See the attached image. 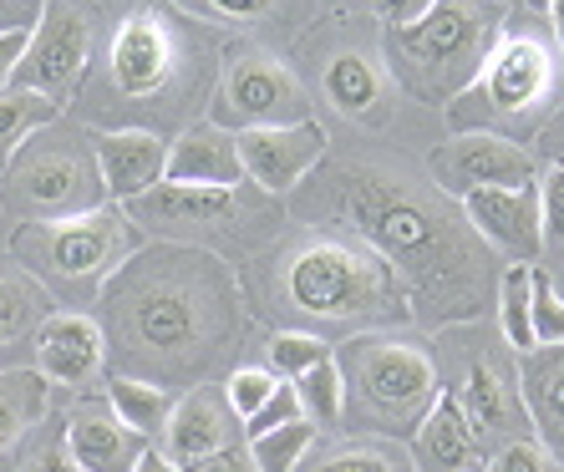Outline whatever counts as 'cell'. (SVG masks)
I'll use <instances>...</instances> for the list:
<instances>
[{"label":"cell","instance_id":"obj_44","mask_svg":"<svg viewBox=\"0 0 564 472\" xmlns=\"http://www.w3.org/2000/svg\"><path fill=\"white\" fill-rule=\"evenodd\" d=\"M46 0H0V31H31Z\"/></svg>","mask_w":564,"mask_h":472},{"label":"cell","instance_id":"obj_9","mask_svg":"<svg viewBox=\"0 0 564 472\" xmlns=\"http://www.w3.org/2000/svg\"><path fill=\"white\" fill-rule=\"evenodd\" d=\"M112 204L97 173L93 132L77 118H56L31 132L15 157L0 168V219L6 223H41L72 219V213Z\"/></svg>","mask_w":564,"mask_h":472},{"label":"cell","instance_id":"obj_11","mask_svg":"<svg viewBox=\"0 0 564 472\" xmlns=\"http://www.w3.org/2000/svg\"><path fill=\"white\" fill-rule=\"evenodd\" d=\"M305 118H311V92H305V81L295 77V66L285 56L264 52V46L224 52L204 122H214L224 132H250V128H290V122Z\"/></svg>","mask_w":564,"mask_h":472},{"label":"cell","instance_id":"obj_14","mask_svg":"<svg viewBox=\"0 0 564 472\" xmlns=\"http://www.w3.org/2000/svg\"><path fill=\"white\" fill-rule=\"evenodd\" d=\"M453 396H458L463 421H468V432H473V442H478L484 458H494L499 447L519 442V437H534L529 411H524V396H519V371H509L499 355H478V361H468L463 386Z\"/></svg>","mask_w":564,"mask_h":472},{"label":"cell","instance_id":"obj_25","mask_svg":"<svg viewBox=\"0 0 564 472\" xmlns=\"http://www.w3.org/2000/svg\"><path fill=\"white\" fill-rule=\"evenodd\" d=\"M519 396L529 427L564 462V345H534L519 361Z\"/></svg>","mask_w":564,"mask_h":472},{"label":"cell","instance_id":"obj_26","mask_svg":"<svg viewBox=\"0 0 564 472\" xmlns=\"http://www.w3.org/2000/svg\"><path fill=\"white\" fill-rule=\"evenodd\" d=\"M52 417V386L36 366L0 371V458H15L26 437Z\"/></svg>","mask_w":564,"mask_h":472},{"label":"cell","instance_id":"obj_17","mask_svg":"<svg viewBox=\"0 0 564 472\" xmlns=\"http://www.w3.org/2000/svg\"><path fill=\"white\" fill-rule=\"evenodd\" d=\"M62 437H66V452L77 458L82 472H132L138 458H143L153 442H143L138 432H128L118 421V411L107 407L102 392H82L66 402L62 411Z\"/></svg>","mask_w":564,"mask_h":472},{"label":"cell","instance_id":"obj_46","mask_svg":"<svg viewBox=\"0 0 564 472\" xmlns=\"http://www.w3.org/2000/svg\"><path fill=\"white\" fill-rule=\"evenodd\" d=\"M544 15H550V26H554V46L564 52V0H550V6H544Z\"/></svg>","mask_w":564,"mask_h":472},{"label":"cell","instance_id":"obj_30","mask_svg":"<svg viewBox=\"0 0 564 472\" xmlns=\"http://www.w3.org/2000/svg\"><path fill=\"white\" fill-rule=\"evenodd\" d=\"M301 472H417V468H412V458L397 442H381V437H351V442L321 452V458Z\"/></svg>","mask_w":564,"mask_h":472},{"label":"cell","instance_id":"obj_43","mask_svg":"<svg viewBox=\"0 0 564 472\" xmlns=\"http://www.w3.org/2000/svg\"><path fill=\"white\" fill-rule=\"evenodd\" d=\"M26 41H31V31H0V87H11L15 66L26 56Z\"/></svg>","mask_w":564,"mask_h":472},{"label":"cell","instance_id":"obj_32","mask_svg":"<svg viewBox=\"0 0 564 472\" xmlns=\"http://www.w3.org/2000/svg\"><path fill=\"white\" fill-rule=\"evenodd\" d=\"M529 289H534V264H503L499 275V330L509 351H534V330H529Z\"/></svg>","mask_w":564,"mask_h":472},{"label":"cell","instance_id":"obj_34","mask_svg":"<svg viewBox=\"0 0 564 472\" xmlns=\"http://www.w3.org/2000/svg\"><path fill=\"white\" fill-rule=\"evenodd\" d=\"M330 351H336V345H326L321 336H305V330H275V336L264 341V366L275 371L280 381H295L311 366L330 361Z\"/></svg>","mask_w":564,"mask_h":472},{"label":"cell","instance_id":"obj_27","mask_svg":"<svg viewBox=\"0 0 564 472\" xmlns=\"http://www.w3.org/2000/svg\"><path fill=\"white\" fill-rule=\"evenodd\" d=\"M102 396H107V407L118 411L122 427L138 432L143 442L163 437V427H169V417H173V402H178V396L153 386V381H132V376H107Z\"/></svg>","mask_w":564,"mask_h":472},{"label":"cell","instance_id":"obj_18","mask_svg":"<svg viewBox=\"0 0 564 472\" xmlns=\"http://www.w3.org/2000/svg\"><path fill=\"white\" fill-rule=\"evenodd\" d=\"M235 442H245L235 407H229V396H224L219 381H204V386H194V392H184L173 402V417L153 447L173 468H188V462L209 458V452L235 447Z\"/></svg>","mask_w":564,"mask_h":472},{"label":"cell","instance_id":"obj_31","mask_svg":"<svg viewBox=\"0 0 564 472\" xmlns=\"http://www.w3.org/2000/svg\"><path fill=\"white\" fill-rule=\"evenodd\" d=\"M315 442H321V427H315L311 417L301 421H285V427H275V432H264L250 442V458L260 472H301L305 458L315 452Z\"/></svg>","mask_w":564,"mask_h":472},{"label":"cell","instance_id":"obj_38","mask_svg":"<svg viewBox=\"0 0 564 472\" xmlns=\"http://www.w3.org/2000/svg\"><path fill=\"white\" fill-rule=\"evenodd\" d=\"M478 472H564V462L554 458L539 437H519V442L499 447L494 458H484V468Z\"/></svg>","mask_w":564,"mask_h":472},{"label":"cell","instance_id":"obj_5","mask_svg":"<svg viewBox=\"0 0 564 472\" xmlns=\"http://www.w3.org/2000/svg\"><path fill=\"white\" fill-rule=\"evenodd\" d=\"M341 371V427L356 437L408 442L443 392V371L427 341L371 330L330 351Z\"/></svg>","mask_w":564,"mask_h":472},{"label":"cell","instance_id":"obj_12","mask_svg":"<svg viewBox=\"0 0 564 472\" xmlns=\"http://www.w3.org/2000/svg\"><path fill=\"white\" fill-rule=\"evenodd\" d=\"M97 52V0H46L31 26L26 56L15 66L11 87L52 97L56 107L77 97Z\"/></svg>","mask_w":564,"mask_h":472},{"label":"cell","instance_id":"obj_29","mask_svg":"<svg viewBox=\"0 0 564 472\" xmlns=\"http://www.w3.org/2000/svg\"><path fill=\"white\" fill-rule=\"evenodd\" d=\"M62 118V107L52 97L26 92V87H0V168L15 157V147L26 143L31 132Z\"/></svg>","mask_w":564,"mask_h":472},{"label":"cell","instance_id":"obj_21","mask_svg":"<svg viewBox=\"0 0 564 472\" xmlns=\"http://www.w3.org/2000/svg\"><path fill=\"white\" fill-rule=\"evenodd\" d=\"M93 153L112 204H128V198L158 188L169 168V143L153 132H93Z\"/></svg>","mask_w":564,"mask_h":472},{"label":"cell","instance_id":"obj_20","mask_svg":"<svg viewBox=\"0 0 564 472\" xmlns=\"http://www.w3.org/2000/svg\"><path fill=\"white\" fill-rule=\"evenodd\" d=\"M321 87H326V102L361 128H381L392 118V77H387V62L367 46H346V52L326 56Z\"/></svg>","mask_w":564,"mask_h":472},{"label":"cell","instance_id":"obj_22","mask_svg":"<svg viewBox=\"0 0 564 472\" xmlns=\"http://www.w3.org/2000/svg\"><path fill=\"white\" fill-rule=\"evenodd\" d=\"M52 310H56L52 295L6 254V260H0V371L31 366L36 330Z\"/></svg>","mask_w":564,"mask_h":472},{"label":"cell","instance_id":"obj_19","mask_svg":"<svg viewBox=\"0 0 564 472\" xmlns=\"http://www.w3.org/2000/svg\"><path fill=\"white\" fill-rule=\"evenodd\" d=\"M463 219L478 229L488 250L513 254V264H529L544 250V229H539V188H478L458 198Z\"/></svg>","mask_w":564,"mask_h":472},{"label":"cell","instance_id":"obj_42","mask_svg":"<svg viewBox=\"0 0 564 472\" xmlns=\"http://www.w3.org/2000/svg\"><path fill=\"white\" fill-rule=\"evenodd\" d=\"M433 0H371V11L387 21V26H412L417 15H427Z\"/></svg>","mask_w":564,"mask_h":472},{"label":"cell","instance_id":"obj_16","mask_svg":"<svg viewBox=\"0 0 564 472\" xmlns=\"http://www.w3.org/2000/svg\"><path fill=\"white\" fill-rule=\"evenodd\" d=\"M31 366L52 392H93L107 376V341L93 310H52L36 330Z\"/></svg>","mask_w":564,"mask_h":472},{"label":"cell","instance_id":"obj_23","mask_svg":"<svg viewBox=\"0 0 564 472\" xmlns=\"http://www.w3.org/2000/svg\"><path fill=\"white\" fill-rule=\"evenodd\" d=\"M163 184H245V163H239V143L235 132L214 128V122H194L169 143V168Z\"/></svg>","mask_w":564,"mask_h":472},{"label":"cell","instance_id":"obj_36","mask_svg":"<svg viewBox=\"0 0 564 472\" xmlns=\"http://www.w3.org/2000/svg\"><path fill=\"white\" fill-rule=\"evenodd\" d=\"M529 330L534 345H564V300L544 270H534V289H529Z\"/></svg>","mask_w":564,"mask_h":472},{"label":"cell","instance_id":"obj_13","mask_svg":"<svg viewBox=\"0 0 564 472\" xmlns=\"http://www.w3.org/2000/svg\"><path fill=\"white\" fill-rule=\"evenodd\" d=\"M433 188L447 198H468L478 188H539V163L519 138L499 132H458L427 153Z\"/></svg>","mask_w":564,"mask_h":472},{"label":"cell","instance_id":"obj_8","mask_svg":"<svg viewBox=\"0 0 564 472\" xmlns=\"http://www.w3.org/2000/svg\"><path fill=\"white\" fill-rule=\"evenodd\" d=\"M503 11L494 0H433L412 26H387V77L422 107H447L463 97L503 36Z\"/></svg>","mask_w":564,"mask_h":472},{"label":"cell","instance_id":"obj_40","mask_svg":"<svg viewBox=\"0 0 564 472\" xmlns=\"http://www.w3.org/2000/svg\"><path fill=\"white\" fill-rule=\"evenodd\" d=\"M539 229H544V244H564V163H554L539 178Z\"/></svg>","mask_w":564,"mask_h":472},{"label":"cell","instance_id":"obj_24","mask_svg":"<svg viewBox=\"0 0 564 472\" xmlns=\"http://www.w3.org/2000/svg\"><path fill=\"white\" fill-rule=\"evenodd\" d=\"M408 458L417 472H478L484 468V452L473 442L468 421H463V407L453 392H437L433 411L422 417V427L408 437Z\"/></svg>","mask_w":564,"mask_h":472},{"label":"cell","instance_id":"obj_7","mask_svg":"<svg viewBox=\"0 0 564 472\" xmlns=\"http://www.w3.org/2000/svg\"><path fill=\"white\" fill-rule=\"evenodd\" d=\"M143 229L128 219L122 204L72 213V219H41L11 229V260L52 295L56 310H87L102 285L143 250Z\"/></svg>","mask_w":564,"mask_h":472},{"label":"cell","instance_id":"obj_10","mask_svg":"<svg viewBox=\"0 0 564 472\" xmlns=\"http://www.w3.org/2000/svg\"><path fill=\"white\" fill-rule=\"evenodd\" d=\"M554 97H560V62L554 46L534 31H503L494 41L488 62L463 97L447 102V118L458 132H529L550 118Z\"/></svg>","mask_w":564,"mask_h":472},{"label":"cell","instance_id":"obj_45","mask_svg":"<svg viewBox=\"0 0 564 472\" xmlns=\"http://www.w3.org/2000/svg\"><path fill=\"white\" fill-rule=\"evenodd\" d=\"M132 472H178V468H173V462L163 458L158 447H148V452H143V458H138V468H132Z\"/></svg>","mask_w":564,"mask_h":472},{"label":"cell","instance_id":"obj_3","mask_svg":"<svg viewBox=\"0 0 564 472\" xmlns=\"http://www.w3.org/2000/svg\"><path fill=\"white\" fill-rule=\"evenodd\" d=\"M224 66L219 26L173 0H97V52L77 87L87 132H153L173 143L209 112Z\"/></svg>","mask_w":564,"mask_h":472},{"label":"cell","instance_id":"obj_41","mask_svg":"<svg viewBox=\"0 0 564 472\" xmlns=\"http://www.w3.org/2000/svg\"><path fill=\"white\" fill-rule=\"evenodd\" d=\"M178 472H260L250 458V442H235V447H219V452H209V458L188 462V468Z\"/></svg>","mask_w":564,"mask_h":472},{"label":"cell","instance_id":"obj_4","mask_svg":"<svg viewBox=\"0 0 564 472\" xmlns=\"http://www.w3.org/2000/svg\"><path fill=\"white\" fill-rule=\"evenodd\" d=\"M250 320L351 341L371 330L412 326V300L397 270L341 229H285L239 270Z\"/></svg>","mask_w":564,"mask_h":472},{"label":"cell","instance_id":"obj_15","mask_svg":"<svg viewBox=\"0 0 564 472\" xmlns=\"http://www.w3.org/2000/svg\"><path fill=\"white\" fill-rule=\"evenodd\" d=\"M239 143V163H245V178L254 188L275 198H290L295 188L311 178L321 163H326V128L315 118L305 122H290V128H250V132H235Z\"/></svg>","mask_w":564,"mask_h":472},{"label":"cell","instance_id":"obj_35","mask_svg":"<svg viewBox=\"0 0 564 472\" xmlns=\"http://www.w3.org/2000/svg\"><path fill=\"white\" fill-rule=\"evenodd\" d=\"M15 472H82L77 458L66 452L62 411H56V407H52V417H46L36 432L26 437V447L15 452Z\"/></svg>","mask_w":564,"mask_h":472},{"label":"cell","instance_id":"obj_47","mask_svg":"<svg viewBox=\"0 0 564 472\" xmlns=\"http://www.w3.org/2000/svg\"><path fill=\"white\" fill-rule=\"evenodd\" d=\"M0 472H15V458H0Z\"/></svg>","mask_w":564,"mask_h":472},{"label":"cell","instance_id":"obj_1","mask_svg":"<svg viewBox=\"0 0 564 472\" xmlns=\"http://www.w3.org/2000/svg\"><path fill=\"white\" fill-rule=\"evenodd\" d=\"M301 188H315V209L301 219L341 223V234L392 264L417 326H463L499 300L503 260L463 219L458 198L377 163H321Z\"/></svg>","mask_w":564,"mask_h":472},{"label":"cell","instance_id":"obj_6","mask_svg":"<svg viewBox=\"0 0 564 472\" xmlns=\"http://www.w3.org/2000/svg\"><path fill=\"white\" fill-rule=\"evenodd\" d=\"M143 239L194 244L219 260H254L290 229L285 198L254 188L250 178L229 188L214 184H158L122 204Z\"/></svg>","mask_w":564,"mask_h":472},{"label":"cell","instance_id":"obj_49","mask_svg":"<svg viewBox=\"0 0 564 472\" xmlns=\"http://www.w3.org/2000/svg\"><path fill=\"white\" fill-rule=\"evenodd\" d=\"M494 6H513V0H494Z\"/></svg>","mask_w":564,"mask_h":472},{"label":"cell","instance_id":"obj_39","mask_svg":"<svg viewBox=\"0 0 564 472\" xmlns=\"http://www.w3.org/2000/svg\"><path fill=\"white\" fill-rule=\"evenodd\" d=\"M305 411H301V396H295V386L290 381H280L275 392L260 402V411H250V417L239 421V432H245V442H254V437H264V432H275V427H285V421H301Z\"/></svg>","mask_w":564,"mask_h":472},{"label":"cell","instance_id":"obj_28","mask_svg":"<svg viewBox=\"0 0 564 472\" xmlns=\"http://www.w3.org/2000/svg\"><path fill=\"white\" fill-rule=\"evenodd\" d=\"M184 6L188 15L209 21V26H235V31H270L280 21H295L305 15V0H173Z\"/></svg>","mask_w":564,"mask_h":472},{"label":"cell","instance_id":"obj_37","mask_svg":"<svg viewBox=\"0 0 564 472\" xmlns=\"http://www.w3.org/2000/svg\"><path fill=\"white\" fill-rule=\"evenodd\" d=\"M280 386V376L270 366H235L229 376H224V396H229V407H235V417L245 421L250 411H260V402Z\"/></svg>","mask_w":564,"mask_h":472},{"label":"cell","instance_id":"obj_2","mask_svg":"<svg viewBox=\"0 0 564 472\" xmlns=\"http://www.w3.org/2000/svg\"><path fill=\"white\" fill-rule=\"evenodd\" d=\"M93 310L107 341V371L153 381L173 396L235 371L254 326L235 264L163 239H148L107 279Z\"/></svg>","mask_w":564,"mask_h":472},{"label":"cell","instance_id":"obj_48","mask_svg":"<svg viewBox=\"0 0 564 472\" xmlns=\"http://www.w3.org/2000/svg\"><path fill=\"white\" fill-rule=\"evenodd\" d=\"M544 6H550V0H529V11H544Z\"/></svg>","mask_w":564,"mask_h":472},{"label":"cell","instance_id":"obj_33","mask_svg":"<svg viewBox=\"0 0 564 472\" xmlns=\"http://www.w3.org/2000/svg\"><path fill=\"white\" fill-rule=\"evenodd\" d=\"M290 386L301 396V411L321 432H336V427H341V371H336V361H321V366H311L305 376L290 381Z\"/></svg>","mask_w":564,"mask_h":472}]
</instances>
